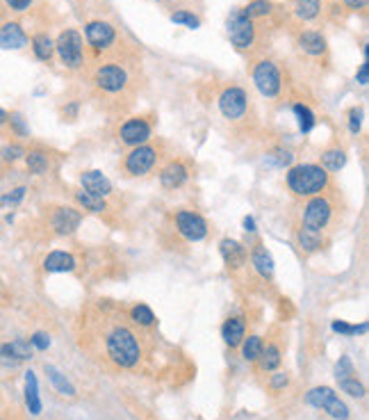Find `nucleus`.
<instances>
[{
    "label": "nucleus",
    "mask_w": 369,
    "mask_h": 420,
    "mask_svg": "<svg viewBox=\"0 0 369 420\" xmlns=\"http://www.w3.org/2000/svg\"><path fill=\"white\" fill-rule=\"evenodd\" d=\"M55 53L67 69H80L85 64V39L78 30L67 27L55 39Z\"/></svg>",
    "instance_id": "7ed1b4c3"
},
{
    "label": "nucleus",
    "mask_w": 369,
    "mask_h": 420,
    "mask_svg": "<svg viewBox=\"0 0 369 420\" xmlns=\"http://www.w3.org/2000/svg\"><path fill=\"white\" fill-rule=\"evenodd\" d=\"M30 46H32L34 58L39 60V62H51L55 58V41L48 37V32H36V34H32Z\"/></svg>",
    "instance_id": "4be33fe9"
},
{
    "label": "nucleus",
    "mask_w": 369,
    "mask_h": 420,
    "mask_svg": "<svg viewBox=\"0 0 369 420\" xmlns=\"http://www.w3.org/2000/svg\"><path fill=\"white\" fill-rule=\"evenodd\" d=\"M344 164H347V153L340 146H333V149H326L321 153V167L326 171H340Z\"/></svg>",
    "instance_id": "c85d7f7f"
},
{
    "label": "nucleus",
    "mask_w": 369,
    "mask_h": 420,
    "mask_svg": "<svg viewBox=\"0 0 369 420\" xmlns=\"http://www.w3.org/2000/svg\"><path fill=\"white\" fill-rule=\"evenodd\" d=\"M130 317L135 320V324H140V327H151V324L155 322L153 310H151L149 306H146V304H137V306H133Z\"/></svg>",
    "instance_id": "72a5a7b5"
},
{
    "label": "nucleus",
    "mask_w": 369,
    "mask_h": 420,
    "mask_svg": "<svg viewBox=\"0 0 369 420\" xmlns=\"http://www.w3.org/2000/svg\"><path fill=\"white\" fill-rule=\"evenodd\" d=\"M151 133H153V124L149 122V119H146V117H133V119H128L121 128H119V140L135 149V146L149 142Z\"/></svg>",
    "instance_id": "ddd939ff"
},
{
    "label": "nucleus",
    "mask_w": 369,
    "mask_h": 420,
    "mask_svg": "<svg viewBox=\"0 0 369 420\" xmlns=\"http://www.w3.org/2000/svg\"><path fill=\"white\" fill-rule=\"evenodd\" d=\"M25 167L27 171L32 173V176H43L46 171H48L51 162H48V155H46L41 149H32V151H25Z\"/></svg>",
    "instance_id": "b1692460"
},
{
    "label": "nucleus",
    "mask_w": 369,
    "mask_h": 420,
    "mask_svg": "<svg viewBox=\"0 0 369 420\" xmlns=\"http://www.w3.org/2000/svg\"><path fill=\"white\" fill-rule=\"evenodd\" d=\"M299 244L303 251H319L321 249V233H315V231H308V228H299Z\"/></svg>",
    "instance_id": "2f4dec72"
},
{
    "label": "nucleus",
    "mask_w": 369,
    "mask_h": 420,
    "mask_svg": "<svg viewBox=\"0 0 369 420\" xmlns=\"http://www.w3.org/2000/svg\"><path fill=\"white\" fill-rule=\"evenodd\" d=\"M5 5H7L9 9H12V12L23 14V12H27V9H30L32 0H5Z\"/></svg>",
    "instance_id": "a18cd8bd"
},
{
    "label": "nucleus",
    "mask_w": 369,
    "mask_h": 420,
    "mask_svg": "<svg viewBox=\"0 0 369 420\" xmlns=\"http://www.w3.org/2000/svg\"><path fill=\"white\" fill-rule=\"evenodd\" d=\"M25 199V188H16L0 197V206H18Z\"/></svg>",
    "instance_id": "a19ab883"
},
{
    "label": "nucleus",
    "mask_w": 369,
    "mask_h": 420,
    "mask_svg": "<svg viewBox=\"0 0 369 420\" xmlns=\"http://www.w3.org/2000/svg\"><path fill=\"white\" fill-rule=\"evenodd\" d=\"M187 178H189V169L182 160H171L167 167L160 171V183H162V188H167V190H176V188L184 185Z\"/></svg>",
    "instance_id": "a211bd4d"
},
{
    "label": "nucleus",
    "mask_w": 369,
    "mask_h": 420,
    "mask_svg": "<svg viewBox=\"0 0 369 420\" xmlns=\"http://www.w3.org/2000/svg\"><path fill=\"white\" fill-rule=\"evenodd\" d=\"M7 124L14 128V133H16V135H27V126H25L23 117L18 114V112H12V114H9Z\"/></svg>",
    "instance_id": "37998d69"
},
{
    "label": "nucleus",
    "mask_w": 369,
    "mask_h": 420,
    "mask_svg": "<svg viewBox=\"0 0 369 420\" xmlns=\"http://www.w3.org/2000/svg\"><path fill=\"white\" fill-rule=\"evenodd\" d=\"M105 350L109 361H114L119 368H135L142 359V347L137 341V334L126 324H114L105 334Z\"/></svg>",
    "instance_id": "f257e3e1"
},
{
    "label": "nucleus",
    "mask_w": 369,
    "mask_h": 420,
    "mask_svg": "<svg viewBox=\"0 0 369 420\" xmlns=\"http://www.w3.org/2000/svg\"><path fill=\"white\" fill-rule=\"evenodd\" d=\"M361 124H363V110L354 107L351 112H349V131L358 133V131H361Z\"/></svg>",
    "instance_id": "c03bdc74"
},
{
    "label": "nucleus",
    "mask_w": 369,
    "mask_h": 420,
    "mask_svg": "<svg viewBox=\"0 0 369 420\" xmlns=\"http://www.w3.org/2000/svg\"><path fill=\"white\" fill-rule=\"evenodd\" d=\"M340 388H342V393H347V395H351V398H365L363 381H358L356 377L340 379Z\"/></svg>",
    "instance_id": "e433bc0d"
},
{
    "label": "nucleus",
    "mask_w": 369,
    "mask_h": 420,
    "mask_svg": "<svg viewBox=\"0 0 369 420\" xmlns=\"http://www.w3.org/2000/svg\"><path fill=\"white\" fill-rule=\"evenodd\" d=\"M253 82L257 91L267 98H276L283 89V73L274 60H257L253 64Z\"/></svg>",
    "instance_id": "20e7f679"
},
{
    "label": "nucleus",
    "mask_w": 369,
    "mask_h": 420,
    "mask_svg": "<svg viewBox=\"0 0 369 420\" xmlns=\"http://www.w3.org/2000/svg\"><path fill=\"white\" fill-rule=\"evenodd\" d=\"M76 201L85 210H89V213H96V215L105 213V210H107V201L103 197L91 195V192H87V190H78L76 192Z\"/></svg>",
    "instance_id": "bb28decb"
},
{
    "label": "nucleus",
    "mask_w": 369,
    "mask_h": 420,
    "mask_svg": "<svg viewBox=\"0 0 369 420\" xmlns=\"http://www.w3.org/2000/svg\"><path fill=\"white\" fill-rule=\"evenodd\" d=\"M335 377H337V381L340 379H347V377H354V363H351V359H349V356H342V359L337 361V365H335Z\"/></svg>",
    "instance_id": "ea45409f"
},
{
    "label": "nucleus",
    "mask_w": 369,
    "mask_h": 420,
    "mask_svg": "<svg viewBox=\"0 0 369 420\" xmlns=\"http://www.w3.org/2000/svg\"><path fill=\"white\" fill-rule=\"evenodd\" d=\"M221 258L228 265L230 270H239L246 263V249L237 240H230V237H224L219 244Z\"/></svg>",
    "instance_id": "6ab92c4d"
},
{
    "label": "nucleus",
    "mask_w": 369,
    "mask_h": 420,
    "mask_svg": "<svg viewBox=\"0 0 369 420\" xmlns=\"http://www.w3.org/2000/svg\"><path fill=\"white\" fill-rule=\"evenodd\" d=\"M43 270L46 272H71V270H76V258L67 251H51L43 258Z\"/></svg>",
    "instance_id": "5701e85b"
},
{
    "label": "nucleus",
    "mask_w": 369,
    "mask_h": 420,
    "mask_svg": "<svg viewBox=\"0 0 369 420\" xmlns=\"http://www.w3.org/2000/svg\"><path fill=\"white\" fill-rule=\"evenodd\" d=\"M228 37L237 51H248L257 39V25L242 14V9H237L228 18Z\"/></svg>",
    "instance_id": "423d86ee"
},
{
    "label": "nucleus",
    "mask_w": 369,
    "mask_h": 420,
    "mask_svg": "<svg viewBox=\"0 0 369 420\" xmlns=\"http://www.w3.org/2000/svg\"><path fill=\"white\" fill-rule=\"evenodd\" d=\"M221 338H224V343L230 345V347L242 345V341L246 338V324H244V320H239V317L226 320L224 327H221Z\"/></svg>",
    "instance_id": "aec40b11"
},
{
    "label": "nucleus",
    "mask_w": 369,
    "mask_h": 420,
    "mask_svg": "<svg viewBox=\"0 0 369 420\" xmlns=\"http://www.w3.org/2000/svg\"><path fill=\"white\" fill-rule=\"evenodd\" d=\"M333 332L342 334V336L365 334V332H367V322H363L361 327H358V324H347V322H342V320H335V322H333Z\"/></svg>",
    "instance_id": "58836bf2"
},
{
    "label": "nucleus",
    "mask_w": 369,
    "mask_h": 420,
    "mask_svg": "<svg viewBox=\"0 0 369 420\" xmlns=\"http://www.w3.org/2000/svg\"><path fill=\"white\" fill-rule=\"evenodd\" d=\"M128 82H130V76H128V71L116 62L98 64L94 71V85L103 91V94H121V91L128 89Z\"/></svg>",
    "instance_id": "39448f33"
},
{
    "label": "nucleus",
    "mask_w": 369,
    "mask_h": 420,
    "mask_svg": "<svg viewBox=\"0 0 369 420\" xmlns=\"http://www.w3.org/2000/svg\"><path fill=\"white\" fill-rule=\"evenodd\" d=\"M171 21H173V23H178V25L189 27V30H196V27L201 25V18H199L196 14L187 12V9H180V12H173V14H171Z\"/></svg>",
    "instance_id": "c9c22d12"
},
{
    "label": "nucleus",
    "mask_w": 369,
    "mask_h": 420,
    "mask_svg": "<svg viewBox=\"0 0 369 420\" xmlns=\"http://www.w3.org/2000/svg\"><path fill=\"white\" fill-rule=\"evenodd\" d=\"M25 155V149L21 144H7L0 149V160L3 162H16V160H21Z\"/></svg>",
    "instance_id": "4c0bfd02"
},
{
    "label": "nucleus",
    "mask_w": 369,
    "mask_h": 420,
    "mask_svg": "<svg viewBox=\"0 0 369 420\" xmlns=\"http://www.w3.org/2000/svg\"><path fill=\"white\" fill-rule=\"evenodd\" d=\"M262 347H264V343H262L260 336H248V338H244V341H242V356L246 361H257Z\"/></svg>",
    "instance_id": "473e14b6"
},
{
    "label": "nucleus",
    "mask_w": 369,
    "mask_h": 420,
    "mask_svg": "<svg viewBox=\"0 0 369 420\" xmlns=\"http://www.w3.org/2000/svg\"><path fill=\"white\" fill-rule=\"evenodd\" d=\"M294 114L299 117V126H301V131H303V133H310V131H312V126H315V114L310 112V107H308V105H303V103H297V105H294Z\"/></svg>",
    "instance_id": "f704fd0d"
},
{
    "label": "nucleus",
    "mask_w": 369,
    "mask_h": 420,
    "mask_svg": "<svg viewBox=\"0 0 369 420\" xmlns=\"http://www.w3.org/2000/svg\"><path fill=\"white\" fill-rule=\"evenodd\" d=\"M30 345L34 347V350H39V352H43V350H48L51 347V338H48V334H43V332H36L32 338H30Z\"/></svg>",
    "instance_id": "79ce46f5"
},
{
    "label": "nucleus",
    "mask_w": 369,
    "mask_h": 420,
    "mask_svg": "<svg viewBox=\"0 0 369 420\" xmlns=\"http://www.w3.org/2000/svg\"><path fill=\"white\" fill-rule=\"evenodd\" d=\"M80 183H82V190H87V192H91V195H96V197L105 199V197L112 195V183H109V178L98 169L85 171L80 176Z\"/></svg>",
    "instance_id": "f3484780"
},
{
    "label": "nucleus",
    "mask_w": 369,
    "mask_h": 420,
    "mask_svg": "<svg viewBox=\"0 0 369 420\" xmlns=\"http://www.w3.org/2000/svg\"><path fill=\"white\" fill-rule=\"evenodd\" d=\"M288 185L299 197H317L330 185V176L321 164H297L288 171Z\"/></svg>",
    "instance_id": "f03ea898"
},
{
    "label": "nucleus",
    "mask_w": 369,
    "mask_h": 420,
    "mask_svg": "<svg viewBox=\"0 0 369 420\" xmlns=\"http://www.w3.org/2000/svg\"><path fill=\"white\" fill-rule=\"evenodd\" d=\"M292 9L299 21H315L321 14V0H294Z\"/></svg>",
    "instance_id": "a878e982"
},
{
    "label": "nucleus",
    "mask_w": 369,
    "mask_h": 420,
    "mask_svg": "<svg viewBox=\"0 0 369 420\" xmlns=\"http://www.w3.org/2000/svg\"><path fill=\"white\" fill-rule=\"evenodd\" d=\"M85 39L91 46V51L107 53V51L114 48V44L119 41V34H116V27L112 23L98 18V21H89L85 25Z\"/></svg>",
    "instance_id": "9d476101"
},
{
    "label": "nucleus",
    "mask_w": 369,
    "mask_h": 420,
    "mask_svg": "<svg viewBox=\"0 0 369 420\" xmlns=\"http://www.w3.org/2000/svg\"><path fill=\"white\" fill-rule=\"evenodd\" d=\"M25 405L27 411H30L32 416H39L41 414V398H39V383H36V374L32 370L25 372Z\"/></svg>",
    "instance_id": "412c9836"
},
{
    "label": "nucleus",
    "mask_w": 369,
    "mask_h": 420,
    "mask_svg": "<svg viewBox=\"0 0 369 420\" xmlns=\"http://www.w3.org/2000/svg\"><path fill=\"white\" fill-rule=\"evenodd\" d=\"M46 374H48V379H51V383H53L58 393H62V395H69V398L76 395V386H73V383L64 377V374L55 368V365H46Z\"/></svg>",
    "instance_id": "cd10ccee"
},
{
    "label": "nucleus",
    "mask_w": 369,
    "mask_h": 420,
    "mask_svg": "<svg viewBox=\"0 0 369 420\" xmlns=\"http://www.w3.org/2000/svg\"><path fill=\"white\" fill-rule=\"evenodd\" d=\"M306 400H308V405L326 411V414L335 420H347L349 418V407L337 398V393L328 386H317V388L308 391Z\"/></svg>",
    "instance_id": "6e6552de"
},
{
    "label": "nucleus",
    "mask_w": 369,
    "mask_h": 420,
    "mask_svg": "<svg viewBox=\"0 0 369 420\" xmlns=\"http://www.w3.org/2000/svg\"><path fill=\"white\" fill-rule=\"evenodd\" d=\"M257 363H260V370L271 372L281 365V350L276 345H267L262 347L260 356H257Z\"/></svg>",
    "instance_id": "7c9ffc66"
},
{
    "label": "nucleus",
    "mask_w": 369,
    "mask_h": 420,
    "mask_svg": "<svg viewBox=\"0 0 369 420\" xmlns=\"http://www.w3.org/2000/svg\"><path fill=\"white\" fill-rule=\"evenodd\" d=\"M82 222V213L76 208H71V206H60V208H55L53 210V215H51V226H53V231L55 233H60V235H69L73 233L76 228L80 226Z\"/></svg>",
    "instance_id": "4468645a"
},
{
    "label": "nucleus",
    "mask_w": 369,
    "mask_h": 420,
    "mask_svg": "<svg viewBox=\"0 0 369 420\" xmlns=\"http://www.w3.org/2000/svg\"><path fill=\"white\" fill-rule=\"evenodd\" d=\"M251 261L255 265V270L260 272L264 279H271L274 277V258H271V254L267 251V247L257 244L255 249L251 251Z\"/></svg>",
    "instance_id": "393cba45"
},
{
    "label": "nucleus",
    "mask_w": 369,
    "mask_h": 420,
    "mask_svg": "<svg viewBox=\"0 0 369 420\" xmlns=\"http://www.w3.org/2000/svg\"><path fill=\"white\" fill-rule=\"evenodd\" d=\"M356 80H358V85H367L369 82V64H367V60L361 64V69H358V73H356Z\"/></svg>",
    "instance_id": "09e8293b"
},
{
    "label": "nucleus",
    "mask_w": 369,
    "mask_h": 420,
    "mask_svg": "<svg viewBox=\"0 0 369 420\" xmlns=\"http://www.w3.org/2000/svg\"><path fill=\"white\" fill-rule=\"evenodd\" d=\"M330 217H333V204H330V199L317 195L303 208V228L321 233L330 224Z\"/></svg>",
    "instance_id": "0eeeda50"
},
{
    "label": "nucleus",
    "mask_w": 369,
    "mask_h": 420,
    "mask_svg": "<svg viewBox=\"0 0 369 420\" xmlns=\"http://www.w3.org/2000/svg\"><path fill=\"white\" fill-rule=\"evenodd\" d=\"M176 228L178 233L189 242H199L208 235V224L199 213L194 210H178L176 213Z\"/></svg>",
    "instance_id": "f8f14e48"
},
{
    "label": "nucleus",
    "mask_w": 369,
    "mask_h": 420,
    "mask_svg": "<svg viewBox=\"0 0 369 420\" xmlns=\"http://www.w3.org/2000/svg\"><path fill=\"white\" fill-rule=\"evenodd\" d=\"M27 46V34L21 23L7 21L0 25V48L3 51H21Z\"/></svg>",
    "instance_id": "2eb2a0df"
},
{
    "label": "nucleus",
    "mask_w": 369,
    "mask_h": 420,
    "mask_svg": "<svg viewBox=\"0 0 369 420\" xmlns=\"http://www.w3.org/2000/svg\"><path fill=\"white\" fill-rule=\"evenodd\" d=\"M7 119H9V112L5 107H0V126H5L7 124Z\"/></svg>",
    "instance_id": "3c124183"
},
{
    "label": "nucleus",
    "mask_w": 369,
    "mask_h": 420,
    "mask_svg": "<svg viewBox=\"0 0 369 420\" xmlns=\"http://www.w3.org/2000/svg\"><path fill=\"white\" fill-rule=\"evenodd\" d=\"M290 383V377L285 372H276V374H271V388L274 391H281V388H285Z\"/></svg>",
    "instance_id": "49530a36"
},
{
    "label": "nucleus",
    "mask_w": 369,
    "mask_h": 420,
    "mask_svg": "<svg viewBox=\"0 0 369 420\" xmlns=\"http://www.w3.org/2000/svg\"><path fill=\"white\" fill-rule=\"evenodd\" d=\"M244 226H246V231H255V222H253V217H246V219H244Z\"/></svg>",
    "instance_id": "8fccbe9b"
},
{
    "label": "nucleus",
    "mask_w": 369,
    "mask_h": 420,
    "mask_svg": "<svg viewBox=\"0 0 369 420\" xmlns=\"http://www.w3.org/2000/svg\"><path fill=\"white\" fill-rule=\"evenodd\" d=\"M342 5H344V9H349V12H363L367 7V0H342Z\"/></svg>",
    "instance_id": "de8ad7c7"
},
{
    "label": "nucleus",
    "mask_w": 369,
    "mask_h": 420,
    "mask_svg": "<svg viewBox=\"0 0 369 420\" xmlns=\"http://www.w3.org/2000/svg\"><path fill=\"white\" fill-rule=\"evenodd\" d=\"M160 158V149L155 144H140L126 155L123 160V169L130 173V176H144L149 173Z\"/></svg>",
    "instance_id": "1a4fd4ad"
},
{
    "label": "nucleus",
    "mask_w": 369,
    "mask_h": 420,
    "mask_svg": "<svg viewBox=\"0 0 369 420\" xmlns=\"http://www.w3.org/2000/svg\"><path fill=\"white\" fill-rule=\"evenodd\" d=\"M274 12V3L271 0H251L244 9H242V14L248 16L251 21H260V18H267Z\"/></svg>",
    "instance_id": "c756f323"
},
{
    "label": "nucleus",
    "mask_w": 369,
    "mask_h": 420,
    "mask_svg": "<svg viewBox=\"0 0 369 420\" xmlns=\"http://www.w3.org/2000/svg\"><path fill=\"white\" fill-rule=\"evenodd\" d=\"M219 110L228 122H239L248 110V96L242 87H226L219 94Z\"/></svg>",
    "instance_id": "9b49d317"
},
{
    "label": "nucleus",
    "mask_w": 369,
    "mask_h": 420,
    "mask_svg": "<svg viewBox=\"0 0 369 420\" xmlns=\"http://www.w3.org/2000/svg\"><path fill=\"white\" fill-rule=\"evenodd\" d=\"M297 46L301 48V53L310 55V58H324L328 53V44L326 37L319 30H303L297 37Z\"/></svg>",
    "instance_id": "dca6fc26"
}]
</instances>
